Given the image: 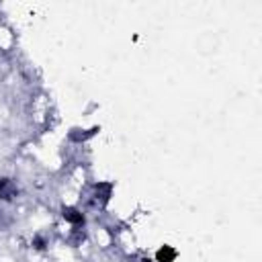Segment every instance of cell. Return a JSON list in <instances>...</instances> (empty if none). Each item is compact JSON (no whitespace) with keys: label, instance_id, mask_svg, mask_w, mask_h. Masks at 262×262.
Segmentation results:
<instances>
[{"label":"cell","instance_id":"obj_1","mask_svg":"<svg viewBox=\"0 0 262 262\" xmlns=\"http://www.w3.org/2000/svg\"><path fill=\"white\" fill-rule=\"evenodd\" d=\"M111 194H113V184L111 182H96L90 188V201H92L94 207H104L108 203Z\"/></svg>","mask_w":262,"mask_h":262},{"label":"cell","instance_id":"obj_6","mask_svg":"<svg viewBox=\"0 0 262 262\" xmlns=\"http://www.w3.org/2000/svg\"><path fill=\"white\" fill-rule=\"evenodd\" d=\"M31 246H33L35 250H45V248L49 246V237H47L45 233H35L33 239H31Z\"/></svg>","mask_w":262,"mask_h":262},{"label":"cell","instance_id":"obj_5","mask_svg":"<svg viewBox=\"0 0 262 262\" xmlns=\"http://www.w3.org/2000/svg\"><path fill=\"white\" fill-rule=\"evenodd\" d=\"M176 260V250L172 246H162L156 252V262H174Z\"/></svg>","mask_w":262,"mask_h":262},{"label":"cell","instance_id":"obj_4","mask_svg":"<svg viewBox=\"0 0 262 262\" xmlns=\"http://www.w3.org/2000/svg\"><path fill=\"white\" fill-rule=\"evenodd\" d=\"M96 131H98V127H92V129H72L68 137H70V141H74V143H82V141L94 137Z\"/></svg>","mask_w":262,"mask_h":262},{"label":"cell","instance_id":"obj_3","mask_svg":"<svg viewBox=\"0 0 262 262\" xmlns=\"http://www.w3.org/2000/svg\"><path fill=\"white\" fill-rule=\"evenodd\" d=\"M18 196V186L12 178L8 176H0V201L4 203H12Z\"/></svg>","mask_w":262,"mask_h":262},{"label":"cell","instance_id":"obj_2","mask_svg":"<svg viewBox=\"0 0 262 262\" xmlns=\"http://www.w3.org/2000/svg\"><path fill=\"white\" fill-rule=\"evenodd\" d=\"M61 217H63V221H68V223H70L72 227H76V229H82L84 223H86V215H84L78 207H72V205L61 207Z\"/></svg>","mask_w":262,"mask_h":262},{"label":"cell","instance_id":"obj_7","mask_svg":"<svg viewBox=\"0 0 262 262\" xmlns=\"http://www.w3.org/2000/svg\"><path fill=\"white\" fill-rule=\"evenodd\" d=\"M6 225H10V217L6 215V211H2V209H0V229H2V227H6Z\"/></svg>","mask_w":262,"mask_h":262}]
</instances>
